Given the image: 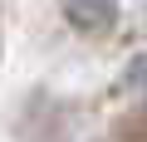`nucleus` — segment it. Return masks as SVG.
Segmentation results:
<instances>
[{
	"instance_id": "nucleus-1",
	"label": "nucleus",
	"mask_w": 147,
	"mask_h": 142,
	"mask_svg": "<svg viewBox=\"0 0 147 142\" xmlns=\"http://www.w3.org/2000/svg\"><path fill=\"white\" fill-rule=\"evenodd\" d=\"M64 5V15L79 25V30H88V34H103V30H113V20H118V0H59Z\"/></svg>"
},
{
	"instance_id": "nucleus-2",
	"label": "nucleus",
	"mask_w": 147,
	"mask_h": 142,
	"mask_svg": "<svg viewBox=\"0 0 147 142\" xmlns=\"http://www.w3.org/2000/svg\"><path fill=\"white\" fill-rule=\"evenodd\" d=\"M127 83H137V88H142V83H147V54H142V59H137V64H132V69H127Z\"/></svg>"
}]
</instances>
